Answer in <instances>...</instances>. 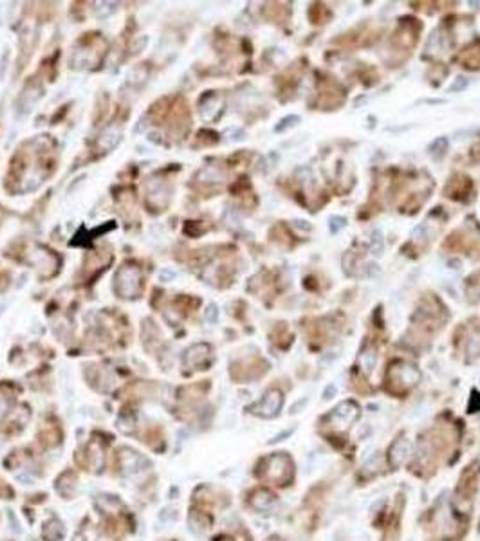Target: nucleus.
I'll return each mask as SVG.
<instances>
[{"label": "nucleus", "mask_w": 480, "mask_h": 541, "mask_svg": "<svg viewBox=\"0 0 480 541\" xmlns=\"http://www.w3.org/2000/svg\"><path fill=\"white\" fill-rule=\"evenodd\" d=\"M282 406V393L277 390L269 391L262 401L258 402L257 406H253V413H258V415L264 417H273L277 415V411L280 410Z\"/></svg>", "instance_id": "obj_1"}, {"label": "nucleus", "mask_w": 480, "mask_h": 541, "mask_svg": "<svg viewBox=\"0 0 480 541\" xmlns=\"http://www.w3.org/2000/svg\"><path fill=\"white\" fill-rule=\"evenodd\" d=\"M410 450H412V444H410V440H399V442H396L392 448V464L393 465H401L407 460V457L410 454Z\"/></svg>", "instance_id": "obj_2"}, {"label": "nucleus", "mask_w": 480, "mask_h": 541, "mask_svg": "<svg viewBox=\"0 0 480 541\" xmlns=\"http://www.w3.org/2000/svg\"><path fill=\"white\" fill-rule=\"evenodd\" d=\"M376 359H378V354L374 348H365L363 354L359 356V362H361V368L367 370V372H372L374 365H376Z\"/></svg>", "instance_id": "obj_3"}, {"label": "nucleus", "mask_w": 480, "mask_h": 541, "mask_svg": "<svg viewBox=\"0 0 480 541\" xmlns=\"http://www.w3.org/2000/svg\"><path fill=\"white\" fill-rule=\"evenodd\" d=\"M448 152V139L446 137H439L437 141H433V145L430 146V154L433 155V157H437V159H441L442 155L446 154Z\"/></svg>", "instance_id": "obj_4"}, {"label": "nucleus", "mask_w": 480, "mask_h": 541, "mask_svg": "<svg viewBox=\"0 0 480 541\" xmlns=\"http://www.w3.org/2000/svg\"><path fill=\"white\" fill-rule=\"evenodd\" d=\"M298 123H300V116H287V117H284L280 123H278L277 128H275V132H286L287 128H291V126L298 125Z\"/></svg>", "instance_id": "obj_5"}, {"label": "nucleus", "mask_w": 480, "mask_h": 541, "mask_svg": "<svg viewBox=\"0 0 480 541\" xmlns=\"http://www.w3.org/2000/svg\"><path fill=\"white\" fill-rule=\"evenodd\" d=\"M345 226H347V218L345 217H330V233H338Z\"/></svg>", "instance_id": "obj_6"}, {"label": "nucleus", "mask_w": 480, "mask_h": 541, "mask_svg": "<svg viewBox=\"0 0 480 541\" xmlns=\"http://www.w3.org/2000/svg\"><path fill=\"white\" fill-rule=\"evenodd\" d=\"M466 87H468V80L462 76H459L455 82L450 85V92H461V91H464Z\"/></svg>", "instance_id": "obj_7"}, {"label": "nucleus", "mask_w": 480, "mask_h": 541, "mask_svg": "<svg viewBox=\"0 0 480 541\" xmlns=\"http://www.w3.org/2000/svg\"><path fill=\"white\" fill-rule=\"evenodd\" d=\"M332 393H336V387H332V384H330V387L325 390V393H323V397H325V399H332V397H330Z\"/></svg>", "instance_id": "obj_8"}]
</instances>
